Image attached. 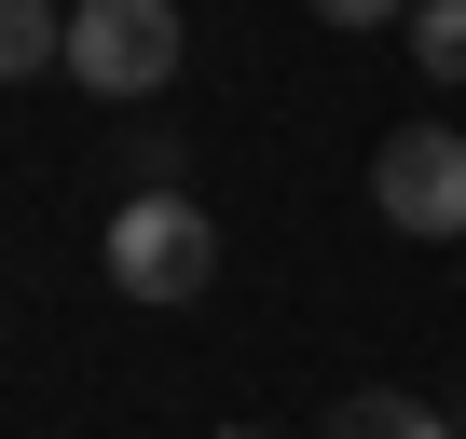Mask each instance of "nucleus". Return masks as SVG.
<instances>
[{"instance_id":"nucleus-1","label":"nucleus","mask_w":466,"mask_h":439,"mask_svg":"<svg viewBox=\"0 0 466 439\" xmlns=\"http://www.w3.org/2000/svg\"><path fill=\"white\" fill-rule=\"evenodd\" d=\"M69 83L96 110H137L178 83V0H69Z\"/></svg>"},{"instance_id":"nucleus-2","label":"nucleus","mask_w":466,"mask_h":439,"mask_svg":"<svg viewBox=\"0 0 466 439\" xmlns=\"http://www.w3.org/2000/svg\"><path fill=\"white\" fill-rule=\"evenodd\" d=\"M206 275H219V220L192 192H124V220H110V289L124 302H192Z\"/></svg>"},{"instance_id":"nucleus-3","label":"nucleus","mask_w":466,"mask_h":439,"mask_svg":"<svg viewBox=\"0 0 466 439\" xmlns=\"http://www.w3.org/2000/svg\"><path fill=\"white\" fill-rule=\"evenodd\" d=\"M370 206L398 220V234H466V138L452 124H398L370 151Z\"/></svg>"},{"instance_id":"nucleus-4","label":"nucleus","mask_w":466,"mask_h":439,"mask_svg":"<svg viewBox=\"0 0 466 439\" xmlns=\"http://www.w3.org/2000/svg\"><path fill=\"white\" fill-rule=\"evenodd\" d=\"M42 69H69V15L56 0H0V83H42Z\"/></svg>"},{"instance_id":"nucleus-5","label":"nucleus","mask_w":466,"mask_h":439,"mask_svg":"<svg viewBox=\"0 0 466 439\" xmlns=\"http://www.w3.org/2000/svg\"><path fill=\"white\" fill-rule=\"evenodd\" d=\"M411 69L466 97V0H411Z\"/></svg>"},{"instance_id":"nucleus-6","label":"nucleus","mask_w":466,"mask_h":439,"mask_svg":"<svg viewBox=\"0 0 466 439\" xmlns=\"http://www.w3.org/2000/svg\"><path fill=\"white\" fill-rule=\"evenodd\" d=\"M329 439H452V425H439L425 398H343V412H329Z\"/></svg>"},{"instance_id":"nucleus-7","label":"nucleus","mask_w":466,"mask_h":439,"mask_svg":"<svg viewBox=\"0 0 466 439\" xmlns=\"http://www.w3.org/2000/svg\"><path fill=\"white\" fill-rule=\"evenodd\" d=\"M329 28H411V0H316Z\"/></svg>"}]
</instances>
